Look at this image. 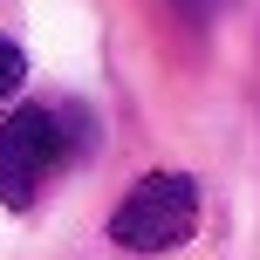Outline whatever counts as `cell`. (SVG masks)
I'll return each mask as SVG.
<instances>
[{
    "instance_id": "6da1fadb",
    "label": "cell",
    "mask_w": 260,
    "mask_h": 260,
    "mask_svg": "<svg viewBox=\"0 0 260 260\" xmlns=\"http://www.w3.org/2000/svg\"><path fill=\"white\" fill-rule=\"evenodd\" d=\"M192 226H199V185L185 171L137 178L110 212V240L123 253H171L178 240H192Z\"/></svg>"
},
{
    "instance_id": "7a4b0ae2",
    "label": "cell",
    "mask_w": 260,
    "mask_h": 260,
    "mask_svg": "<svg viewBox=\"0 0 260 260\" xmlns=\"http://www.w3.org/2000/svg\"><path fill=\"white\" fill-rule=\"evenodd\" d=\"M55 157H62V123H55V110H14L7 123H0V199L7 206H35L41 178L55 171Z\"/></svg>"
},
{
    "instance_id": "3957f363",
    "label": "cell",
    "mask_w": 260,
    "mask_h": 260,
    "mask_svg": "<svg viewBox=\"0 0 260 260\" xmlns=\"http://www.w3.org/2000/svg\"><path fill=\"white\" fill-rule=\"evenodd\" d=\"M21 76H27V55H21V48H14V41H7V35H0V103H7V96H14V89H21Z\"/></svg>"
},
{
    "instance_id": "277c9868",
    "label": "cell",
    "mask_w": 260,
    "mask_h": 260,
    "mask_svg": "<svg viewBox=\"0 0 260 260\" xmlns=\"http://www.w3.org/2000/svg\"><path fill=\"white\" fill-rule=\"evenodd\" d=\"M171 7H178V14H185V21H199V27H206V21H212V14H219V7H226V0H171Z\"/></svg>"
}]
</instances>
